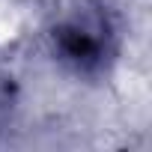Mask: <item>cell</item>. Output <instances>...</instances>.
Returning <instances> with one entry per match:
<instances>
[{
	"instance_id": "6da1fadb",
	"label": "cell",
	"mask_w": 152,
	"mask_h": 152,
	"mask_svg": "<svg viewBox=\"0 0 152 152\" xmlns=\"http://www.w3.org/2000/svg\"><path fill=\"white\" fill-rule=\"evenodd\" d=\"M57 54L78 72H99L113 54V24L102 3L72 12L54 27Z\"/></svg>"
}]
</instances>
